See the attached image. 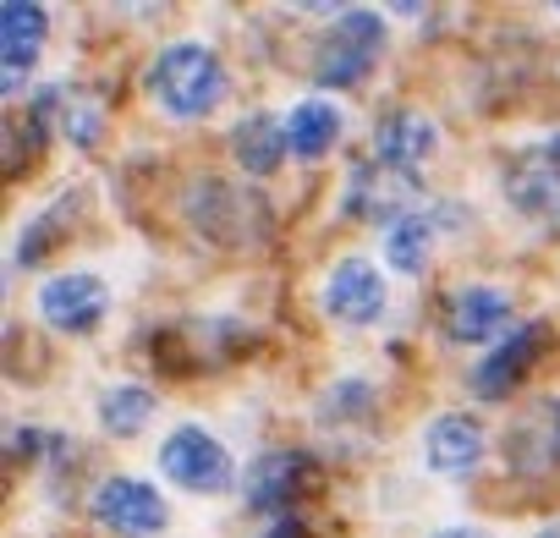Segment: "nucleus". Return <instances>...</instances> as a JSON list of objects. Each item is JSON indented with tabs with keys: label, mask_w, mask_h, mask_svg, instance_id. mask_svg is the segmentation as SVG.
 Segmentation results:
<instances>
[{
	"label": "nucleus",
	"mask_w": 560,
	"mask_h": 538,
	"mask_svg": "<svg viewBox=\"0 0 560 538\" xmlns=\"http://www.w3.org/2000/svg\"><path fill=\"white\" fill-rule=\"evenodd\" d=\"M143 89L154 94V105H160L165 116L198 121V116H209V110L225 100V67H220V56H214L209 45H192V39H187V45H171V50L154 56Z\"/></svg>",
	"instance_id": "1"
},
{
	"label": "nucleus",
	"mask_w": 560,
	"mask_h": 538,
	"mask_svg": "<svg viewBox=\"0 0 560 538\" xmlns=\"http://www.w3.org/2000/svg\"><path fill=\"white\" fill-rule=\"evenodd\" d=\"M380 56H385V17L369 12V7H352L325 28L319 56H314V83L319 89H352V83L369 78V67Z\"/></svg>",
	"instance_id": "2"
},
{
	"label": "nucleus",
	"mask_w": 560,
	"mask_h": 538,
	"mask_svg": "<svg viewBox=\"0 0 560 538\" xmlns=\"http://www.w3.org/2000/svg\"><path fill=\"white\" fill-rule=\"evenodd\" d=\"M314 489H319V467H314V456H303V451H269V456H258V461L247 467V478H242L247 505L264 511V516H275V522H292L298 505H303Z\"/></svg>",
	"instance_id": "3"
},
{
	"label": "nucleus",
	"mask_w": 560,
	"mask_h": 538,
	"mask_svg": "<svg viewBox=\"0 0 560 538\" xmlns=\"http://www.w3.org/2000/svg\"><path fill=\"white\" fill-rule=\"evenodd\" d=\"M160 472H165L176 489H187V494H225V489L236 483V467H231L225 445H220L209 429H198V423H182V429L160 445Z\"/></svg>",
	"instance_id": "4"
},
{
	"label": "nucleus",
	"mask_w": 560,
	"mask_h": 538,
	"mask_svg": "<svg viewBox=\"0 0 560 538\" xmlns=\"http://www.w3.org/2000/svg\"><path fill=\"white\" fill-rule=\"evenodd\" d=\"M187 220L209 236V242H253L264 231V203L253 192H242L236 182H198L187 192Z\"/></svg>",
	"instance_id": "5"
},
{
	"label": "nucleus",
	"mask_w": 560,
	"mask_h": 538,
	"mask_svg": "<svg viewBox=\"0 0 560 538\" xmlns=\"http://www.w3.org/2000/svg\"><path fill=\"white\" fill-rule=\"evenodd\" d=\"M105 314H110V286L100 276L72 269V276H56L39 286V319L61 336H94Z\"/></svg>",
	"instance_id": "6"
},
{
	"label": "nucleus",
	"mask_w": 560,
	"mask_h": 538,
	"mask_svg": "<svg viewBox=\"0 0 560 538\" xmlns=\"http://www.w3.org/2000/svg\"><path fill=\"white\" fill-rule=\"evenodd\" d=\"M50 34V12L39 7V0H7L0 7V89H7V100H18L28 89V72L39 61V45Z\"/></svg>",
	"instance_id": "7"
},
{
	"label": "nucleus",
	"mask_w": 560,
	"mask_h": 538,
	"mask_svg": "<svg viewBox=\"0 0 560 538\" xmlns=\"http://www.w3.org/2000/svg\"><path fill=\"white\" fill-rule=\"evenodd\" d=\"M89 511H94L110 533H121V538H154V533L165 527V516H171L165 500H160V489L143 483V478H105V483L94 489Z\"/></svg>",
	"instance_id": "8"
},
{
	"label": "nucleus",
	"mask_w": 560,
	"mask_h": 538,
	"mask_svg": "<svg viewBox=\"0 0 560 538\" xmlns=\"http://www.w3.org/2000/svg\"><path fill=\"white\" fill-rule=\"evenodd\" d=\"M412 192H418V182H412L407 171H390V165H380V160H363V165H352V176H347L341 209H347L352 220H385V225H396L401 214H412Z\"/></svg>",
	"instance_id": "9"
},
{
	"label": "nucleus",
	"mask_w": 560,
	"mask_h": 538,
	"mask_svg": "<svg viewBox=\"0 0 560 538\" xmlns=\"http://www.w3.org/2000/svg\"><path fill=\"white\" fill-rule=\"evenodd\" d=\"M325 314L341 319V325H374L385 314V276L369 264V258H341L330 269V281L319 292Z\"/></svg>",
	"instance_id": "10"
},
{
	"label": "nucleus",
	"mask_w": 560,
	"mask_h": 538,
	"mask_svg": "<svg viewBox=\"0 0 560 538\" xmlns=\"http://www.w3.org/2000/svg\"><path fill=\"white\" fill-rule=\"evenodd\" d=\"M544 341H549V330L544 325H522V330H511L478 369H472V396H483V401H500V396H511L522 379H527V369L538 363V352H544Z\"/></svg>",
	"instance_id": "11"
},
{
	"label": "nucleus",
	"mask_w": 560,
	"mask_h": 538,
	"mask_svg": "<svg viewBox=\"0 0 560 538\" xmlns=\"http://www.w3.org/2000/svg\"><path fill=\"white\" fill-rule=\"evenodd\" d=\"M423 461L440 478H467L483 461V429L467 412H440L423 434Z\"/></svg>",
	"instance_id": "12"
},
{
	"label": "nucleus",
	"mask_w": 560,
	"mask_h": 538,
	"mask_svg": "<svg viewBox=\"0 0 560 538\" xmlns=\"http://www.w3.org/2000/svg\"><path fill=\"white\" fill-rule=\"evenodd\" d=\"M505 314H511V297L500 286H462L445 303V336L456 347H483V341L500 336Z\"/></svg>",
	"instance_id": "13"
},
{
	"label": "nucleus",
	"mask_w": 560,
	"mask_h": 538,
	"mask_svg": "<svg viewBox=\"0 0 560 538\" xmlns=\"http://www.w3.org/2000/svg\"><path fill=\"white\" fill-rule=\"evenodd\" d=\"M434 149H440V132H434V121L418 116V110H390V116L374 127V160L390 165V171L418 176V165H423Z\"/></svg>",
	"instance_id": "14"
},
{
	"label": "nucleus",
	"mask_w": 560,
	"mask_h": 538,
	"mask_svg": "<svg viewBox=\"0 0 560 538\" xmlns=\"http://www.w3.org/2000/svg\"><path fill=\"white\" fill-rule=\"evenodd\" d=\"M231 154L247 176H275L292 154V138H287V121L269 116V110H253L247 121H236L231 132Z\"/></svg>",
	"instance_id": "15"
},
{
	"label": "nucleus",
	"mask_w": 560,
	"mask_h": 538,
	"mask_svg": "<svg viewBox=\"0 0 560 538\" xmlns=\"http://www.w3.org/2000/svg\"><path fill=\"white\" fill-rule=\"evenodd\" d=\"M440 225H445V220H440L434 209H412V214H401L396 225H385V258H390V269H401V276H423Z\"/></svg>",
	"instance_id": "16"
},
{
	"label": "nucleus",
	"mask_w": 560,
	"mask_h": 538,
	"mask_svg": "<svg viewBox=\"0 0 560 538\" xmlns=\"http://www.w3.org/2000/svg\"><path fill=\"white\" fill-rule=\"evenodd\" d=\"M287 138H292V154L325 160V154L336 149V138H341V110H336L330 100H303V105H292V116H287Z\"/></svg>",
	"instance_id": "17"
},
{
	"label": "nucleus",
	"mask_w": 560,
	"mask_h": 538,
	"mask_svg": "<svg viewBox=\"0 0 560 538\" xmlns=\"http://www.w3.org/2000/svg\"><path fill=\"white\" fill-rule=\"evenodd\" d=\"M505 187H511V203H516L522 214H560V171H555V160H549L544 149H538L533 160L511 165Z\"/></svg>",
	"instance_id": "18"
},
{
	"label": "nucleus",
	"mask_w": 560,
	"mask_h": 538,
	"mask_svg": "<svg viewBox=\"0 0 560 538\" xmlns=\"http://www.w3.org/2000/svg\"><path fill=\"white\" fill-rule=\"evenodd\" d=\"M72 220H78V192H67V198H56L50 209H39V214L23 225V236H18V247H12V264H18V269L39 264V258L50 253V242H61V236L72 231Z\"/></svg>",
	"instance_id": "19"
},
{
	"label": "nucleus",
	"mask_w": 560,
	"mask_h": 538,
	"mask_svg": "<svg viewBox=\"0 0 560 538\" xmlns=\"http://www.w3.org/2000/svg\"><path fill=\"white\" fill-rule=\"evenodd\" d=\"M154 390L149 385H116V390H105L100 396V423L116 434V440H132L149 418H154Z\"/></svg>",
	"instance_id": "20"
},
{
	"label": "nucleus",
	"mask_w": 560,
	"mask_h": 538,
	"mask_svg": "<svg viewBox=\"0 0 560 538\" xmlns=\"http://www.w3.org/2000/svg\"><path fill=\"white\" fill-rule=\"evenodd\" d=\"M61 127H67V138H72V143H83V149H89V143H100V105H94V100H83L78 110H67V116H61Z\"/></svg>",
	"instance_id": "21"
},
{
	"label": "nucleus",
	"mask_w": 560,
	"mask_h": 538,
	"mask_svg": "<svg viewBox=\"0 0 560 538\" xmlns=\"http://www.w3.org/2000/svg\"><path fill=\"white\" fill-rule=\"evenodd\" d=\"M544 451H549V461H560V401L549 407V429H544Z\"/></svg>",
	"instance_id": "22"
},
{
	"label": "nucleus",
	"mask_w": 560,
	"mask_h": 538,
	"mask_svg": "<svg viewBox=\"0 0 560 538\" xmlns=\"http://www.w3.org/2000/svg\"><path fill=\"white\" fill-rule=\"evenodd\" d=\"M434 538H489V533L483 527H440Z\"/></svg>",
	"instance_id": "23"
},
{
	"label": "nucleus",
	"mask_w": 560,
	"mask_h": 538,
	"mask_svg": "<svg viewBox=\"0 0 560 538\" xmlns=\"http://www.w3.org/2000/svg\"><path fill=\"white\" fill-rule=\"evenodd\" d=\"M264 538H303V533H298V522H275Z\"/></svg>",
	"instance_id": "24"
},
{
	"label": "nucleus",
	"mask_w": 560,
	"mask_h": 538,
	"mask_svg": "<svg viewBox=\"0 0 560 538\" xmlns=\"http://www.w3.org/2000/svg\"><path fill=\"white\" fill-rule=\"evenodd\" d=\"M544 154H549V160H555V171H560V132H555L549 143H544Z\"/></svg>",
	"instance_id": "25"
},
{
	"label": "nucleus",
	"mask_w": 560,
	"mask_h": 538,
	"mask_svg": "<svg viewBox=\"0 0 560 538\" xmlns=\"http://www.w3.org/2000/svg\"><path fill=\"white\" fill-rule=\"evenodd\" d=\"M538 538H560V522H549V527H544V533H538Z\"/></svg>",
	"instance_id": "26"
}]
</instances>
